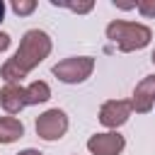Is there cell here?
Instances as JSON below:
<instances>
[{"label": "cell", "instance_id": "obj_16", "mask_svg": "<svg viewBox=\"0 0 155 155\" xmlns=\"http://www.w3.org/2000/svg\"><path fill=\"white\" fill-rule=\"evenodd\" d=\"M2 19H5V2L0 0V22H2Z\"/></svg>", "mask_w": 155, "mask_h": 155}, {"label": "cell", "instance_id": "obj_12", "mask_svg": "<svg viewBox=\"0 0 155 155\" xmlns=\"http://www.w3.org/2000/svg\"><path fill=\"white\" fill-rule=\"evenodd\" d=\"M12 10H15L19 17H24V15H31V12L36 10V2H34V0H15V2H12Z\"/></svg>", "mask_w": 155, "mask_h": 155}, {"label": "cell", "instance_id": "obj_14", "mask_svg": "<svg viewBox=\"0 0 155 155\" xmlns=\"http://www.w3.org/2000/svg\"><path fill=\"white\" fill-rule=\"evenodd\" d=\"M7 48H10V34L0 31V53H2V51H7Z\"/></svg>", "mask_w": 155, "mask_h": 155}, {"label": "cell", "instance_id": "obj_3", "mask_svg": "<svg viewBox=\"0 0 155 155\" xmlns=\"http://www.w3.org/2000/svg\"><path fill=\"white\" fill-rule=\"evenodd\" d=\"M94 70V58L92 56H73V58H63L58 61L51 73L65 82V85H78V82H85Z\"/></svg>", "mask_w": 155, "mask_h": 155}, {"label": "cell", "instance_id": "obj_11", "mask_svg": "<svg viewBox=\"0 0 155 155\" xmlns=\"http://www.w3.org/2000/svg\"><path fill=\"white\" fill-rule=\"evenodd\" d=\"M56 7H68L73 12H90L92 10V2H65V0H51Z\"/></svg>", "mask_w": 155, "mask_h": 155}, {"label": "cell", "instance_id": "obj_5", "mask_svg": "<svg viewBox=\"0 0 155 155\" xmlns=\"http://www.w3.org/2000/svg\"><path fill=\"white\" fill-rule=\"evenodd\" d=\"M131 102L128 99H109L102 104L99 109V124L107 126V128H119L128 121L131 116Z\"/></svg>", "mask_w": 155, "mask_h": 155}, {"label": "cell", "instance_id": "obj_13", "mask_svg": "<svg viewBox=\"0 0 155 155\" xmlns=\"http://www.w3.org/2000/svg\"><path fill=\"white\" fill-rule=\"evenodd\" d=\"M136 10L143 17H155V0H138L136 2Z\"/></svg>", "mask_w": 155, "mask_h": 155}, {"label": "cell", "instance_id": "obj_2", "mask_svg": "<svg viewBox=\"0 0 155 155\" xmlns=\"http://www.w3.org/2000/svg\"><path fill=\"white\" fill-rule=\"evenodd\" d=\"M107 39H111L119 51L131 53V51H140L150 44L153 39V29L140 24V22H124V19H114L107 24Z\"/></svg>", "mask_w": 155, "mask_h": 155}, {"label": "cell", "instance_id": "obj_10", "mask_svg": "<svg viewBox=\"0 0 155 155\" xmlns=\"http://www.w3.org/2000/svg\"><path fill=\"white\" fill-rule=\"evenodd\" d=\"M24 92H27V107L29 104H44L51 99V87L44 80H34L29 87H24Z\"/></svg>", "mask_w": 155, "mask_h": 155}, {"label": "cell", "instance_id": "obj_1", "mask_svg": "<svg viewBox=\"0 0 155 155\" xmlns=\"http://www.w3.org/2000/svg\"><path fill=\"white\" fill-rule=\"evenodd\" d=\"M48 53H51V36L46 31H41V29H29V31H24L15 56L2 63L0 78L5 82H17L29 70H34Z\"/></svg>", "mask_w": 155, "mask_h": 155}, {"label": "cell", "instance_id": "obj_9", "mask_svg": "<svg viewBox=\"0 0 155 155\" xmlns=\"http://www.w3.org/2000/svg\"><path fill=\"white\" fill-rule=\"evenodd\" d=\"M24 136V126L15 116H0V143H15Z\"/></svg>", "mask_w": 155, "mask_h": 155}, {"label": "cell", "instance_id": "obj_7", "mask_svg": "<svg viewBox=\"0 0 155 155\" xmlns=\"http://www.w3.org/2000/svg\"><path fill=\"white\" fill-rule=\"evenodd\" d=\"M131 102V109L138 111V114H148L153 107H155V75H145L136 90H133V97L128 99Z\"/></svg>", "mask_w": 155, "mask_h": 155}, {"label": "cell", "instance_id": "obj_6", "mask_svg": "<svg viewBox=\"0 0 155 155\" xmlns=\"http://www.w3.org/2000/svg\"><path fill=\"white\" fill-rule=\"evenodd\" d=\"M126 148V140L121 133L116 131H107V133H94L87 140V150L92 155H119Z\"/></svg>", "mask_w": 155, "mask_h": 155}, {"label": "cell", "instance_id": "obj_17", "mask_svg": "<svg viewBox=\"0 0 155 155\" xmlns=\"http://www.w3.org/2000/svg\"><path fill=\"white\" fill-rule=\"evenodd\" d=\"M150 61H153V63H155V51H153V56H150Z\"/></svg>", "mask_w": 155, "mask_h": 155}, {"label": "cell", "instance_id": "obj_15", "mask_svg": "<svg viewBox=\"0 0 155 155\" xmlns=\"http://www.w3.org/2000/svg\"><path fill=\"white\" fill-rule=\"evenodd\" d=\"M17 155H44V153H39V150H34V148H27V150H19Z\"/></svg>", "mask_w": 155, "mask_h": 155}, {"label": "cell", "instance_id": "obj_4", "mask_svg": "<svg viewBox=\"0 0 155 155\" xmlns=\"http://www.w3.org/2000/svg\"><path fill=\"white\" fill-rule=\"evenodd\" d=\"M36 136L44 140H58L68 131V116L63 109H48L36 116Z\"/></svg>", "mask_w": 155, "mask_h": 155}, {"label": "cell", "instance_id": "obj_8", "mask_svg": "<svg viewBox=\"0 0 155 155\" xmlns=\"http://www.w3.org/2000/svg\"><path fill=\"white\" fill-rule=\"evenodd\" d=\"M0 104L7 114H19L27 107V92L19 82H5L0 90Z\"/></svg>", "mask_w": 155, "mask_h": 155}]
</instances>
